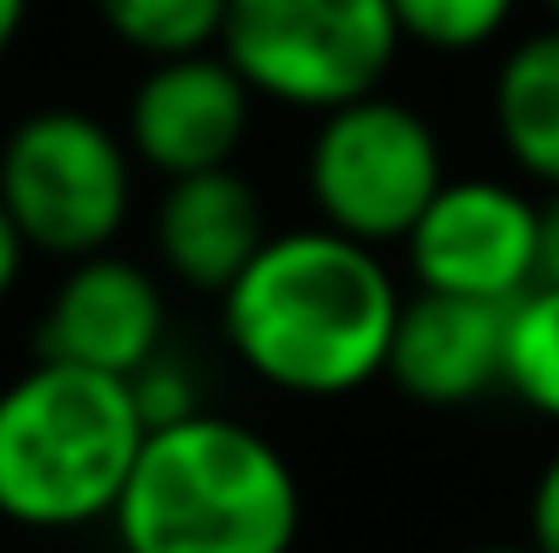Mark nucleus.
Returning <instances> with one entry per match:
<instances>
[{
	"label": "nucleus",
	"mask_w": 559,
	"mask_h": 553,
	"mask_svg": "<svg viewBox=\"0 0 559 553\" xmlns=\"http://www.w3.org/2000/svg\"><path fill=\"white\" fill-rule=\"evenodd\" d=\"M405 310L381 250L316 227L274 232L221 292L233 358L292 399H345L388 375L393 322Z\"/></svg>",
	"instance_id": "nucleus-1"
},
{
	"label": "nucleus",
	"mask_w": 559,
	"mask_h": 553,
	"mask_svg": "<svg viewBox=\"0 0 559 553\" xmlns=\"http://www.w3.org/2000/svg\"><path fill=\"white\" fill-rule=\"evenodd\" d=\"M108 524L119 553H292L304 489L262 429L197 411L143 434Z\"/></svg>",
	"instance_id": "nucleus-2"
},
{
	"label": "nucleus",
	"mask_w": 559,
	"mask_h": 553,
	"mask_svg": "<svg viewBox=\"0 0 559 553\" xmlns=\"http://www.w3.org/2000/svg\"><path fill=\"white\" fill-rule=\"evenodd\" d=\"M143 434L131 381L36 358L0 387V518L48 536L108 524Z\"/></svg>",
	"instance_id": "nucleus-3"
},
{
	"label": "nucleus",
	"mask_w": 559,
	"mask_h": 553,
	"mask_svg": "<svg viewBox=\"0 0 559 553\" xmlns=\"http://www.w3.org/2000/svg\"><path fill=\"white\" fill-rule=\"evenodd\" d=\"M399 43L388 0H226L221 24V55L250 96L316 120L376 96Z\"/></svg>",
	"instance_id": "nucleus-4"
},
{
	"label": "nucleus",
	"mask_w": 559,
	"mask_h": 553,
	"mask_svg": "<svg viewBox=\"0 0 559 553\" xmlns=\"http://www.w3.org/2000/svg\"><path fill=\"white\" fill-rule=\"evenodd\" d=\"M138 161L126 131L84 108H36L0 143V208L43 256H102L131 220Z\"/></svg>",
	"instance_id": "nucleus-5"
},
{
	"label": "nucleus",
	"mask_w": 559,
	"mask_h": 553,
	"mask_svg": "<svg viewBox=\"0 0 559 553\" xmlns=\"http://www.w3.org/2000/svg\"><path fill=\"white\" fill-rule=\"evenodd\" d=\"M304 184L328 232L381 250L405 244L435 191L447 184V155L429 113L399 96H364L322 113L304 155Z\"/></svg>",
	"instance_id": "nucleus-6"
},
{
	"label": "nucleus",
	"mask_w": 559,
	"mask_h": 553,
	"mask_svg": "<svg viewBox=\"0 0 559 553\" xmlns=\"http://www.w3.org/2000/svg\"><path fill=\"white\" fill-rule=\"evenodd\" d=\"M536 196L506 179H447L405 232L411 274L441 298L518 304L536 286Z\"/></svg>",
	"instance_id": "nucleus-7"
},
{
	"label": "nucleus",
	"mask_w": 559,
	"mask_h": 553,
	"mask_svg": "<svg viewBox=\"0 0 559 553\" xmlns=\"http://www.w3.org/2000/svg\"><path fill=\"white\" fill-rule=\"evenodd\" d=\"M250 113H257V96L226 65L221 48L155 60L126 101V149L162 179L221 173L245 149Z\"/></svg>",
	"instance_id": "nucleus-8"
},
{
	"label": "nucleus",
	"mask_w": 559,
	"mask_h": 553,
	"mask_svg": "<svg viewBox=\"0 0 559 553\" xmlns=\"http://www.w3.org/2000/svg\"><path fill=\"white\" fill-rule=\"evenodd\" d=\"M36 351H43V363L131 381L150 358L167 351V298L155 274L126 256H108V250L72 262L36 322Z\"/></svg>",
	"instance_id": "nucleus-9"
},
{
	"label": "nucleus",
	"mask_w": 559,
	"mask_h": 553,
	"mask_svg": "<svg viewBox=\"0 0 559 553\" xmlns=\"http://www.w3.org/2000/svg\"><path fill=\"white\" fill-rule=\"evenodd\" d=\"M506 310L476 298L417 292L405 298L388 346V381L405 399L452 411L506 387Z\"/></svg>",
	"instance_id": "nucleus-10"
},
{
	"label": "nucleus",
	"mask_w": 559,
	"mask_h": 553,
	"mask_svg": "<svg viewBox=\"0 0 559 553\" xmlns=\"http://www.w3.org/2000/svg\"><path fill=\"white\" fill-rule=\"evenodd\" d=\"M269 239L274 232L262 196L245 173L221 167V173L167 179L162 208H155V256L191 292H226Z\"/></svg>",
	"instance_id": "nucleus-11"
},
{
	"label": "nucleus",
	"mask_w": 559,
	"mask_h": 553,
	"mask_svg": "<svg viewBox=\"0 0 559 553\" xmlns=\"http://www.w3.org/2000/svg\"><path fill=\"white\" fill-rule=\"evenodd\" d=\"M488 120H495L506 161L524 179L559 191V24L530 31L506 48L495 89H488Z\"/></svg>",
	"instance_id": "nucleus-12"
},
{
	"label": "nucleus",
	"mask_w": 559,
	"mask_h": 553,
	"mask_svg": "<svg viewBox=\"0 0 559 553\" xmlns=\"http://www.w3.org/2000/svg\"><path fill=\"white\" fill-rule=\"evenodd\" d=\"M102 31L143 60H179L221 48L226 0H90Z\"/></svg>",
	"instance_id": "nucleus-13"
},
{
	"label": "nucleus",
	"mask_w": 559,
	"mask_h": 553,
	"mask_svg": "<svg viewBox=\"0 0 559 553\" xmlns=\"http://www.w3.org/2000/svg\"><path fill=\"white\" fill-rule=\"evenodd\" d=\"M506 387L559 423V286H530L506 310Z\"/></svg>",
	"instance_id": "nucleus-14"
},
{
	"label": "nucleus",
	"mask_w": 559,
	"mask_h": 553,
	"mask_svg": "<svg viewBox=\"0 0 559 553\" xmlns=\"http://www.w3.org/2000/svg\"><path fill=\"white\" fill-rule=\"evenodd\" d=\"M388 7L405 43H423L435 55H471L512 24L518 0H388Z\"/></svg>",
	"instance_id": "nucleus-15"
},
{
	"label": "nucleus",
	"mask_w": 559,
	"mask_h": 553,
	"mask_svg": "<svg viewBox=\"0 0 559 553\" xmlns=\"http://www.w3.org/2000/svg\"><path fill=\"white\" fill-rule=\"evenodd\" d=\"M131 399H138V417L143 429H167V423H185V417L209 411L203 405V381H197V369L179 358V351H162V358H150L131 375Z\"/></svg>",
	"instance_id": "nucleus-16"
},
{
	"label": "nucleus",
	"mask_w": 559,
	"mask_h": 553,
	"mask_svg": "<svg viewBox=\"0 0 559 553\" xmlns=\"http://www.w3.org/2000/svg\"><path fill=\"white\" fill-rule=\"evenodd\" d=\"M530 548L559 553V453L542 465L536 489H530Z\"/></svg>",
	"instance_id": "nucleus-17"
},
{
	"label": "nucleus",
	"mask_w": 559,
	"mask_h": 553,
	"mask_svg": "<svg viewBox=\"0 0 559 553\" xmlns=\"http://www.w3.org/2000/svg\"><path fill=\"white\" fill-rule=\"evenodd\" d=\"M536 286H559V191H548L536 215Z\"/></svg>",
	"instance_id": "nucleus-18"
},
{
	"label": "nucleus",
	"mask_w": 559,
	"mask_h": 553,
	"mask_svg": "<svg viewBox=\"0 0 559 553\" xmlns=\"http://www.w3.org/2000/svg\"><path fill=\"white\" fill-rule=\"evenodd\" d=\"M24 256H31V244L19 239V227H12V215L0 208V304L12 298V286H19L24 274Z\"/></svg>",
	"instance_id": "nucleus-19"
},
{
	"label": "nucleus",
	"mask_w": 559,
	"mask_h": 553,
	"mask_svg": "<svg viewBox=\"0 0 559 553\" xmlns=\"http://www.w3.org/2000/svg\"><path fill=\"white\" fill-rule=\"evenodd\" d=\"M24 19H31V0H0V60H7L12 48H19Z\"/></svg>",
	"instance_id": "nucleus-20"
},
{
	"label": "nucleus",
	"mask_w": 559,
	"mask_h": 553,
	"mask_svg": "<svg viewBox=\"0 0 559 553\" xmlns=\"http://www.w3.org/2000/svg\"><path fill=\"white\" fill-rule=\"evenodd\" d=\"M471 553H536L530 542H488V548H471Z\"/></svg>",
	"instance_id": "nucleus-21"
},
{
	"label": "nucleus",
	"mask_w": 559,
	"mask_h": 553,
	"mask_svg": "<svg viewBox=\"0 0 559 553\" xmlns=\"http://www.w3.org/2000/svg\"><path fill=\"white\" fill-rule=\"evenodd\" d=\"M548 12H554V24H559V0H548Z\"/></svg>",
	"instance_id": "nucleus-22"
}]
</instances>
